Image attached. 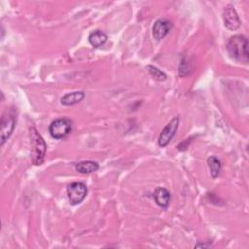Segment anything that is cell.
Returning <instances> with one entry per match:
<instances>
[{"label":"cell","mask_w":249,"mask_h":249,"mask_svg":"<svg viewBox=\"0 0 249 249\" xmlns=\"http://www.w3.org/2000/svg\"><path fill=\"white\" fill-rule=\"evenodd\" d=\"M227 51L232 59L242 63L248 62V40L245 36L237 34L231 37L227 43Z\"/></svg>","instance_id":"6da1fadb"},{"label":"cell","mask_w":249,"mask_h":249,"mask_svg":"<svg viewBox=\"0 0 249 249\" xmlns=\"http://www.w3.org/2000/svg\"><path fill=\"white\" fill-rule=\"evenodd\" d=\"M30 145H31V161L35 165H40L44 161L47 145L43 137L39 134L35 127L30 128Z\"/></svg>","instance_id":"7a4b0ae2"},{"label":"cell","mask_w":249,"mask_h":249,"mask_svg":"<svg viewBox=\"0 0 249 249\" xmlns=\"http://www.w3.org/2000/svg\"><path fill=\"white\" fill-rule=\"evenodd\" d=\"M72 130V122L68 118H59L53 121L49 125V132L53 138L62 139Z\"/></svg>","instance_id":"3957f363"},{"label":"cell","mask_w":249,"mask_h":249,"mask_svg":"<svg viewBox=\"0 0 249 249\" xmlns=\"http://www.w3.org/2000/svg\"><path fill=\"white\" fill-rule=\"evenodd\" d=\"M66 193L69 203L71 205H77L85 199L88 194V188L83 182H73L68 185Z\"/></svg>","instance_id":"277c9868"},{"label":"cell","mask_w":249,"mask_h":249,"mask_svg":"<svg viewBox=\"0 0 249 249\" xmlns=\"http://www.w3.org/2000/svg\"><path fill=\"white\" fill-rule=\"evenodd\" d=\"M16 126V118L15 115L12 112H6L1 117L0 122V137L1 142L0 145L3 146L4 143L7 141V139L11 136L12 132L14 131Z\"/></svg>","instance_id":"5b68a950"},{"label":"cell","mask_w":249,"mask_h":249,"mask_svg":"<svg viewBox=\"0 0 249 249\" xmlns=\"http://www.w3.org/2000/svg\"><path fill=\"white\" fill-rule=\"evenodd\" d=\"M179 123H180V118L178 116L172 118L168 122V124L161 130V132L159 136L158 143H159L160 147H166L169 144L170 140L173 138V136H174V134H175V132L178 128Z\"/></svg>","instance_id":"8992f818"},{"label":"cell","mask_w":249,"mask_h":249,"mask_svg":"<svg viewBox=\"0 0 249 249\" xmlns=\"http://www.w3.org/2000/svg\"><path fill=\"white\" fill-rule=\"evenodd\" d=\"M223 19L225 26L230 30H236L241 24L236 10L231 4L225 7L223 12Z\"/></svg>","instance_id":"52a82bcc"},{"label":"cell","mask_w":249,"mask_h":249,"mask_svg":"<svg viewBox=\"0 0 249 249\" xmlns=\"http://www.w3.org/2000/svg\"><path fill=\"white\" fill-rule=\"evenodd\" d=\"M171 26H172L171 22L167 19L160 18V19L156 20L155 23L153 24V28H152V33H153L154 39L157 41L163 39L169 32Z\"/></svg>","instance_id":"ba28073f"},{"label":"cell","mask_w":249,"mask_h":249,"mask_svg":"<svg viewBox=\"0 0 249 249\" xmlns=\"http://www.w3.org/2000/svg\"><path fill=\"white\" fill-rule=\"evenodd\" d=\"M153 197L156 201V203L161 207V208H166L169 205L170 202V193L167 189L165 188H157L154 193H153Z\"/></svg>","instance_id":"9c48e42d"},{"label":"cell","mask_w":249,"mask_h":249,"mask_svg":"<svg viewBox=\"0 0 249 249\" xmlns=\"http://www.w3.org/2000/svg\"><path fill=\"white\" fill-rule=\"evenodd\" d=\"M84 98H85V93L83 91H74V92L64 94L61 97L60 102L63 105L71 106V105H75V104L81 102Z\"/></svg>","instance_id":"30bf717a"},{"label":"cell","mask_w":249,"mask_h":249,"mask_svg":"<svg viewBox=\"0 0 249 249\" xmlns=\"http://www.w3.org/2000/svg\"><path fill=\"white\" fill-rule=\"evenodd\" d=\"M89 42L93 48H99L107 41V35L101 30H93L89 35Z\"/></svg>","instance_id":"8fae6325"},{"label":"cell","mask_w":249,"mask_h":249,"mask_svg":"<svg viewBox=\"0 0 249 249\" xmlns=\"http://www.w3.org/2000/svg\"><path fill=\"white\" fill-rule=\"evenodd\" d=\"M75 168L80 173L89 174V173H92V172L96 171L99 168V165L95 161L85 160V161H80V162L76 163Z\"/></svg>","instance_id":"7c38bea8"},{"label":"cell","mask_w":249,"mask_h":249,"mask_svg":"<svg viewBox=\"0 0 249 249\" xmlns=\"http://www.w3.org/2000/svg\"><path fill=\"white\" fill-rule=\"evenodd\" d=\"M207 165H208L211 177L212 178L218 177V175L220 174L221 168H222V164H221L220 160L218 158L214 157V156H210L207 159Z\"/></svg>","instance_id":"4fadbf2b"},{"label":"cell","mask_w":249,"mask_h":249,"mask_svg":"<svg viewBox=\"0 0 249 249\" xmlns=\"http://www.w3.org/2000/svg\"><path fill=\"white\" fill-rule=\"evenodd\" d=\"M147 69L148 71L150 72V74L158 81H164L166 79V75L161 71L160 70L159 68L153 66V65H148L147 66Z\"/></svg>","instance_id":"5bb4252c"}]
</instances>
